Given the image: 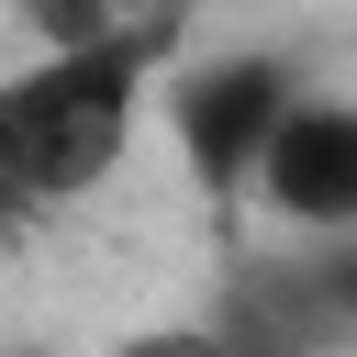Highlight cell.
<instances>
[{
	"mask_svg": "<svg viewBox=\"0 0 357 357\" xmlns=\"http://www.w3.org/2000/svg\"><path fill=\"white\" fill-rule=\"evenodd\" d=\"M145 45H45L33 67L0 78V190L22 201H78L123 167L134 112H145Z\"/></svg>",
	"mask_w": 357,
	"mask_h": 357,
	"instance_id": "1",
	"label": "cell"
},
{
	"mask_svg": "<svg viewBox=\"0 0 357 357\" xmlns=\"http://www.w3.org/2000/svg\"><path fill=\"white\" fill-rule=\"evenodd\" d=\"M167 100H178V156H190L212 190H245L257 156H268V134H279V112L301 100V67H290V56H212V67H190Z\"/></svg>",
	"mask_w": 357,
	"mask_h": 357,
	"instance_id": "2",
	"label": "cell"
},
{
	"mask_svg": "<svg viewBox=\"0 0 357 357\" xmlns=\"http://www.w3.org/2000/svg\"><path fill=\"white\" fill-rule=\"evenodd\" d=\"M245 190H268L301 234H357V100H290Z\"/></svg>",
	"mask_w": 357,
	"mask_h": 357,
	"instance_id": "3",
	"label": "cell"
}]
</instances>
